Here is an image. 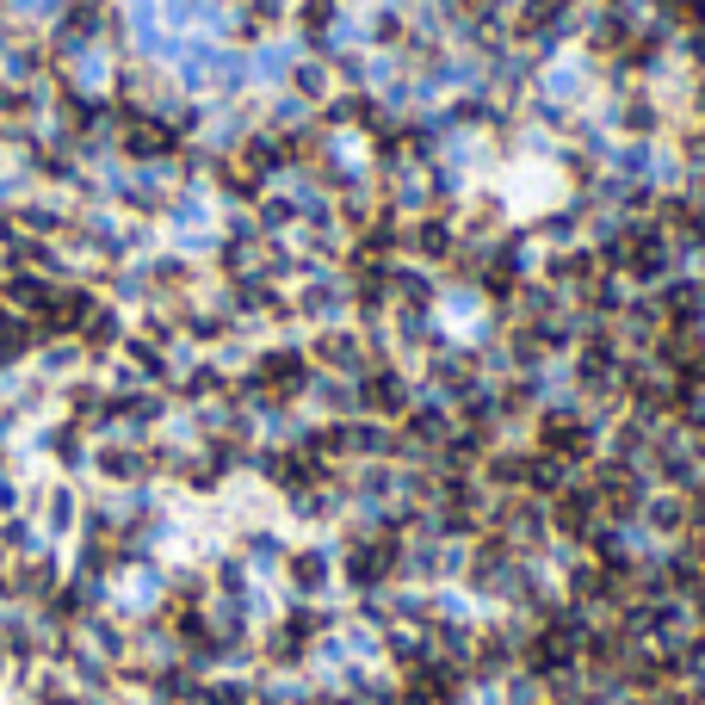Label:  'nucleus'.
Instances as JSON below:
<instances>
[{"instance_id": "1", "label": "nucleus", "mask_w": 705, "mask_h": 705, "mask_svg": "<svg viewBox=\"0 0 705 705\" xmlns=\"http://www.w3.org/2000/svg\"><path fill=\"white\" fill-rule=\"evenodd\" d=\"M118 149H124L130 161H161V156H173V130H168L161 118H137V112H130Z\"/></svg>"}, {"instance_id": "2", "label": "nucleus", "mask_w": 705, "mask_h": 705, "mask_svg": "<svg viewBox=\"0 0 705 705\" xmlns=\"http://www.w3.org/2000/svg\"><path fill=\"white\" fill-rule=\"evenodd\" d=\"M75 346H81V353H93V360L118 353V346H124V316L112 310V304H100V310H93L81 328H75Z\"/></svg>"}, {"instance_id": "3", "label": "nucleus", "mask_w": 705, "mask_h": 705, "mask_svg": "<svg viewBox=\"0 0 705 705\" xmlns=\"http://www.w3.org/2000/svg\"><path fill=\"white\" fill-rule=\"evenodd\" d=\"M37 322H25V316H13V310H0V372H13V365H25L37 353Z\"/></svg>"}, {"instance_id": "4", "label": "nucleus", "mask_w": 705, "mask_h": 705, "mask_svg": "<svg viewBox=\"0 0 705 705\" xmlns=\"http://www.w3.org/2000/svg\"><path fill=\"white\" fill-rule=\"evenodd\" d=\"M81 360H87V353L75 341H44V346H37V372H75Z\"/></svg>"}]
</instances>
